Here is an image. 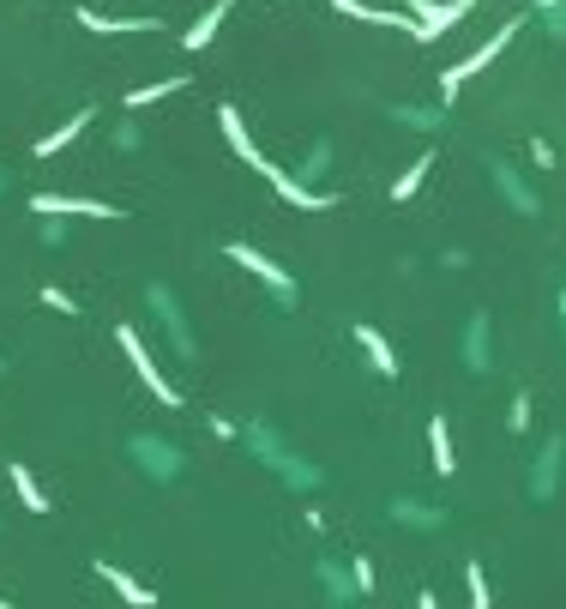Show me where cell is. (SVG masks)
Wrapping results in <instances>:
<instances>
[{
    "label": "cell",
    "instance_id": "18",
    "mask_svg": "<svg viewBox=\"0 0 566 609\" xmlns=\"http://www.w3.org/2000/svg\"><path fill=\"white\" fill-rule=\"evenodd\" d=\"M90 121H97V109H78V115H73V121H66V127L42 133V139H37V157H54V151H61V145H73V139H78V133H85V127H90Z\"/></svg>",
    "mask_w": 566,
    "mask_h": 609
},
{
    "label": "cell",
    "instance_id": "28",
    "mask_svg": "<svg viewBox=\"0 0 566 609\" xmlns=\"http://www.w3.org/2000/svg\"><path fill=\"white\" fill-rule=\"evenodd\" d=\"M349 573H356V592H361V597H373V568H368V561L356 556V561H349Z\"/></svg>",
    "mask_w": 566,
    "mask_h": 609
},
{
    "label": "cell",
    "instance_id": "13",
    "mask_svg": "<svg viewBox=\"0 0 566 609\" xmlns=\"http://www.w3.org/2000/svg\"><path fill=\"white\" fill-rule=\"evenodd\" d=\"M230 7H235V0H218V7H211V13H199L194 19V31H181V49H211V42H218V25H223V19H230Z\"/></svg>",
    "mask_w": 566,
    "mask_h": 609
},
{
    "label": "cell",
    "instance_id": "1",
    "mask_svg": "<svg viewBox=\"0 0 566 609\" xmlns=\"http://www.w3.org/2000/svg\"><path fill=\"white\" fill-rule=\"evenodd\" d=\"M218 127H223V139L235 145V157H242V163H254L259 175H266L271 187H278L283 199H290V206H302V211H332L337 206V194H313V187H302V182H290V175H283L278 163H271L266 151H254V139H247V127H242V115H235L230 103L218 109Z\"/></svg>",
    "mask_w": 566,
    "mask_h": 609
},
{
    "label": "cell",
    "instance_id": "20",
    "mask_svg": "<svg viewBox=\"0 0 566 609\" xmlns=\"http://www.w3.org/2000/svg\"><path fill=\"white\" fill-rule=\"evenodd\" d=\"M489 169H494V182H501V187H506V199H513V206H518V211H537V194H530V187H525V182H518L513 169H506V163H489Z\"/></svg>",
    "mask_w": 566,
    "mask_h": 609
},
{
    "label": "cell",
    "instance_id": "22",
    "mask_svg": "<svg viewBox=\"0 0 566 609\" xmlns=\"http://www.w3.org/2000/svg\"><path fill=\"white\" fill-rule=\"evenodd\" d=\"M537 13H542V31L561 42L566 37V0H537Z\"/></svg>",
    "mask_w": 566,
    "mask_h": 609
},
{
    "label": "cell",
    "instance_id": "27",
    "mask_svg": "<svg viewBox=\"0 0 566 609\" xmlns=\"http://www.w3.org/2000/svg\"><path fill=\"white\" fill-rule=\"evenodd\" d=\"M506 428H530V392H518V399H513V416H506Z\"/></svg>",
    "mask_w": 566,
    "mask_h": 609
},
{
    "label": "cell",
    "instance_id": "4",
    "mask_svg": "<svg viewBox=\"0 0 566 609\" xmlns=\"http://www.w3.org/2000/svg\"><path fill=\"white\" fill-rule=\"evenodd\" d=\"M230 259H235V266H247V272H254L259 284L271 290V302H278V308H296V302H302L296 278L283 272V266H278L271 254H259V247H247V242H230Z\"/></svg>",
    "mask_w": 566,
    "mask_h": 609
},
{
    "label": "cell",
    "instance_id": "24",
    "mask_svg": "<svg viewBox=\"0 0 566 609\" xmlns=\"http://www.w3.org/2000/svg\"><path fill=\"white\" fill-rule=\"evenodd\" d=\"M109 139H115V151H139V145H145V133H139V121H121V127L109 133Z\"/></svg>",
    "mask_w": 566,
    "mask_h": 609
},
{
    "label": "cell",
    "instance_id": "7",
    "mask_svg": "<svg viewBox=\"0 0 566 609\" xmlns=\"http://www.w3.org/2000/svg\"><path fill=\"white\" fill-rule=\"evenodd\" d=\"M115 344H121V351H127V363H133V368H139V380H145V387H151V392H157V399H163V404H169V411H181V392H175V387H169V380H163V368H157V363H151V356H145L139 332H133V326H115Z\"/></svg>",
    "mask_w": 566,
    "mask_h": 609
},
{
    "label": "cell",
    "instance_id": "33",
    "mask_svg": "<svg viewBox=\"0 0 566 609\" xmlns=\"http://www.w3.org/2000/svg\"><path fill=\"white\" fill-rule=\"evenodd\" d=\"M0 368H7V363H0Z\"/></svg>",
    "mask_w": 566,
    "mask_h": 609
},
{
    "label": "cell",
    "instance_id": "25",
    "mask_svg": "<svg viewBox=\"0 0 566 609\" xmlns=\"http://www.w3.org/2000/svg\"><path fill=\"white\" fill-rule=\"evenodd\" d=\"M464 573H470V604H477V609H489V580H482V561H470Z\"/></svg>",
    "mask_w": 566,
    "mask_h": 609
},
{
    "label": "cell",
    "instance_id": "29",
    "mask_svg": "<svg viewBox=\"0 0 566 609\" xmlns=\"http://www.w3.org/2000/svg\"><path fill=\"white\" fill-rule=\"evenodd\" d=\"M42 302H49V308H61V314H78V302H73V296H66V290H54V284H49V290H42Z\"/></svg>",
    "mask_w": 566,
    "mask_h": 609
},
{
    "label": "cell",
    "instance_id": "32",
    "mask_svg": "<svg viewBox=\"0 0 566 609\" xmlns=\"http://www.w3.org/2000/svg\"><path fill=\"white\" fill-rule=\"evenodd\" d=\"M561 320H566V290H561Z\"/></svg>",
    "mask_w": 566,
    "mask_h": 609
},
{
    "label": "cell",
    "instance_id": "19",
    "mask_svg": "<svg viewBox=\"0 0 566 609\" xmlns=\"http://www.w3.org/2000/svg\"><path fill=\"white\" fill-rule=\"evenodd\" d=\"M7 477H13V495H19V501H25V513H49V495L37 489V477H30V465H19V459H13V465H7Z\"/></svg>",
    "mask_w": 566,
    "mask_h": 609
},
{
    "label": "cell",
    "instance_id": "17",
    "mask_svg": "<svg viewBox=\"0 0 566 609\" xmlns=\"http://www.w3.org/2000/svg\"><path fill=\"white\" fill-rule=\"evenodd\" d=\"M392 519L410 525V532H440V525H446V513H440V507H422V501H392Z\"/></svg>",
    "mask_w": 566,
    "mask_h": 609
},
{
    "label": "cell",
    "instance_id": "15",
    "mask_svg": "<svg viewBox=\"0 0 566 609\" xmlns=\"http://www.w3.org/2000/svg\"><path fill=\"white\" fill-rule=\"evenodd\" d=\"M410 7H416V19H422V42H434L440 31L452 25V19L470 13V0H452V7H428V0H410Z\"/></svg>",
    "mask_w": 566,
    "mask_h": 609
},
{
    "label": "cell",
    "instance_id": "2",
    "mask_svg": "<svg viewBox=\"0 0 566 609\" xmlns=\"http://www.w3.org/2000/svg\"><path fill=\"white\" fill-rule=\"evenodd\" d=\"M145 302H151L157 326H163L169 351H175L181 363H194V356H199V344H194V326H187V308H181V296L163 284V278H151V284H145Z\"/></svg>",
    "mask_w": 566,
    "mask_h": 609
},
{
    "label": "cell",
    "instance_id": "30",
    "mask_svg": "<svg viewBox=\"0 0 566 609\" xmlns=\"http://www.w3.org/2000/svg\"><path fill=\"white\" fill-rule=\"evenodd\" d=\"M37 235H42V247H61V242H66V235H73V230H66V223H42V230H37Z\"/></svg>",
    "mask_w": 566,
    "mask_h": 609
},
{
    "label": "cell",
    "instance_id": "11",
    "mask_svg": "<svg viewBox=\"0 0 566 609\" xmlns=\"http://www.w3.org/2000/svg\"><path fill=\"white\" fill-rule=\"evenodd\" d=\"M78 25L97 31V37H139V31H163L157 19H103V13H90V7H78Z\"/></svg>",
    "mask_w": 566,
    "mask_h": 609
},
{
    "label": "cell",
    "instance_id": "6",
    "mask_svg": "<svg viewBox=\"0 0 566 609\" xmlns=\"http://www.w3.org/2000/svg\"><path fill=\"white\" fill-rule=\"evenodd\" d=\"M30 211H37V218H103V223L127 218L121 206H103V199H78V194H37V199H30Z\"/></svg>",
    "mask_w": 566,
    "mask_h": 609
},
{
    "label": "cell",
    "instance_id": "26",
    "mask_svg": "<svg viewBox=\"0 0 566 609\" xmlns=\"http://www.w3.org/2000/svg\"><path fill=\"white\" fill-rule=\"evenodd\" d=\"M325 163H332V145L320 139V145H313V151H308V163H302V175H320Z\"/></svg>",
    "mask_w": 566,
    "mask_h": 609
},
{
    "label": "cell",
    "instance_id": "9",
    "mask_svg": "<svg viewBox=\"0 0 566 609\" xmlns=\"http://www.w3.org/2000/svg\"><path fill=\"white\" fill-rule=\"evenodd\" d=\"M349 338H356L361 351H368L373 375H386V380H398V375H404L398 351H392V344H386V332H380V326H368V320H349Z\"/></svg>",
    "mask_w": 566,
    "mask_h": 609
},
{
    "label": "cell",
    "instance_id": "8",
    "mask_svg": "<svg viewBox=\"0 0 566 609\" xmlns=\"http://www.w3.org/2000/svg\"><path fill=\"white\" fill-rule=\"evenodd\" d=\"M561 459H566V435H549L537 453V471H530V501H554V489H561Z\"/></svg>",
    "mask_w": 566,
    "mask_h": 609
},
{
    "label": "cell",
    "instance_id": "16",
    "mask_svg": "<svg viewBox=\"0 0 566 609\" xmlns=\"http://www.w3.org/2000/svg\"><path fill=\"white\" fill-rule=\"evenodd\" d=\"M428 453H434L440 477H452V471H458V453H452V435H446V416H428Z\"/></svg>",
    "mask_w": 566,
    "mask_h": 609
},
{
    "label": "cell",
    "instance_id": "12",
    "mask_svg": "<svg viewBox=\"0 0 566 609\" xmlns=\"http://www.w3.org/2000/svg\"><path fill=\"white\" fill-rule=\"evenodd\" d=\"M242 441L254 447V459H259V465H271V471L290 459V447L278 441V428H271V423H247V428H242Z\"/></svg>",
    "mask_w": 566,
    "mask_h": 609
},
{
    "label": "cell",
    "instance_id": "10",
    "mask_svg": "<svg viewBox=\"0 0 566 609\" xmlns=\"http://www.w3.org/2000/svg\"><path fill=\"white\" fill-rule=\"evenodd\" d=\"M489 332H494V314L489 308H477L470 320H464V368H470V375H489V368H494Z\"/></svg>",
    "mask_w": 566,
    "mask_h": 609
},
{
    "label": "cell",
    "instance_id": "5",
    "mask_svg": "<svg viewBox=\"0 0 566 609\" xmlns=\"http://www.w3.org/2000/svg\"><path fill=\"white\" fill-rule=\"evenodd\" d=\"M513 31H518V25H501V31H494V37H489V42H482V49H477V54H464V61H458V66H446V73H440V97H446V103H452V97H458V92H464V78H477V73H482V66H494V54H501V49H506V42H513Z\"/></svg>",
    "mask_w": 566,
    "mask_h": 609
},
{
    "label": "cell",
    "instance_id": "14",
    "mask_svg": "<svg viewBox=\"0 0 566 609\" xmlns=\"http://www.w3.org/2000/svg\"><path fill=\"white\" fill-rule=\"evenodd\" d=\"M90 568H97V580H109V585H115V592L127 597V604H139V609H145V604H157V592H145V585L133 580V573H121L109 556H97V561H90Z\"/></svg>",
    "mask_w": 566,
    "mask_h": 609
},
{
    "label": "cell",
    "instance_id": "23",
    "mask_svg": "<svg viewBox=\"0 0 566 609\" xmlns=\"http://www.w3.org/2000/svg\"><path fill=\"white\" fill-rule=\"evenodd\" d=\"M181 85H187V78H181V73H175V78H157V85H145V92H133V97H127V103H133V109H145V103H157V97L181 92Z\"/></svg>",
    "mask_w": 566,
    "mask_h": 609
},
{
    "label": "cell",
    "instance_id": "31",
    "mask_svg": "<svg viewBox=\"0 0 566 609\" xmlns=\"http://www.w3.org/2000/svg\"><path fill=\"white\" fill-rule=\"evenodd\" d=\"M7 187H13V182H7V169H0V194H7Z\"/></svg>",
    "mask_w": 566,
    "mask_h": 609
},
{
    "label": "cell",
    "instance_id": "21",
    "mask_svg": "<svg viewBox=\"0 0 566 609\" xmlns=\"http://www.w3.org/2000/svg\"><path fill=\"white\" fill-rule=\"evenodd\" d=\"M428 169H434V151H422V157H416V163L398 175V182H392V199H410L416 187H422V175H428Z\"/></svg>",
    "mask_w": 566,
    "mask_h": 609
},
{
    "label": "cell",
    "instance_id": "3",
    "mask_svg": "<svg viewBox=\"0 0 566 609\" xmlns=\"http://www.w3.org/2000/svg\"><path fill=\"white\" fill-rule=\"evenodd\" d=\"M127 459L139 465V477L151 483H181V471H187V453H181L175 441H163V435H127Z\"/></svg>",
    "mask_w": 566,
    "mask_h": 609
}]
</instances>
